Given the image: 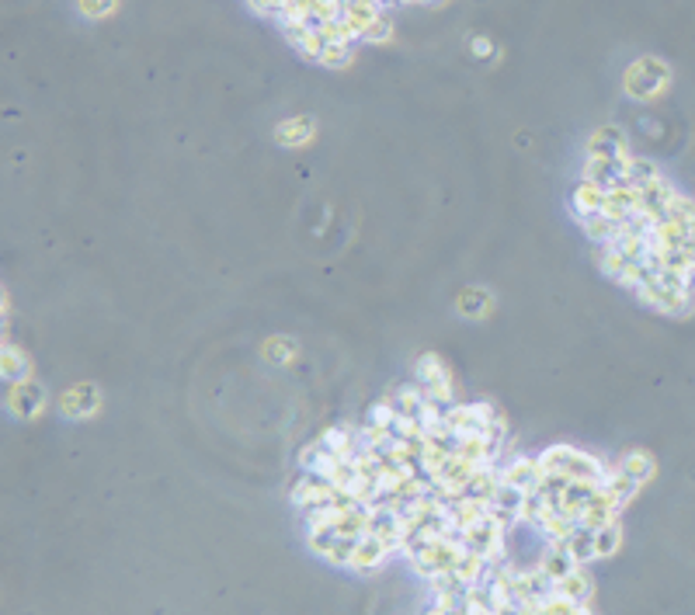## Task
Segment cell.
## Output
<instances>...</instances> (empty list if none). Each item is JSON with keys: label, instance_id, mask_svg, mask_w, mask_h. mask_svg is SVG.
<instances>
[{"label": "cell", "instance_id": "obj_1", "mask_svg": "<svg viewBox=\"0 0 695 615\" xmlns=\"http://www.w3.org/2000/svg\"><path fill=\"white\" fill-rule=\"evenodd\" d=\"M536 459H539L543 473L563 476L570 483H591V487H605L608 470H612V466H605L598 456H591L584 449H574V445H550Z\"/></svg>", "mask_w": 695, "mask_h": 615}, {"label": "cell", "instance_id": "obj_2", "mask_svg": "<svg viewBox=\"0 0 695 615\" xmlns=\"http://www.w3.org/2000/svg\"><path fill=\"white\" fill-rule=\"evenodd\" d=\"M668 77L671 73H668V66L660 59H640L626 73V91L633 97H653L668 88Z\"/></svg>", "mask_w": 695, "mask_h": 615}, {"label": "cell", "instance_id": "obj_3", "mask_svg": "<svg viewBox=\"0 0 695 615\" xmlns=\"http://www.w3.org/2000/svg\"><path fill=\"white\" fill-rule=\"evenodd\" d=\"M501 480L529 497V494H536V490L543 487L546 473H543V466H539L536 456H532V459H529V456H511L508 463H501Z\"/></svg>", "mask_w": 695, "mask_h": 615}, {"label": "cell", "instance_id": "obj_4", "mask_svg": "<svg viewBox=\"0 0 695 615\" xmlns=\"http://www.w3.org/2000/svg\"><path fill=\"white\" fill-rule=\"evenodd\" d=\"M397 550L386 542V539H379V535H362L359 542H355V550H351V567L355 573H375V570H382L390 564V557H393Z\"/></svg>", "mask_w": 695, "mask_h": 615}, {"label": "cell", "instance_id": "obj_5", "mask_svg": "<svg viewBox=\"0 0 695 615\" xmlns=\"http://www.w3.org/2000/svg\"><path fill=\"white\" fill-rule=\"evenodd\" d=\"M7 407H11V414L32 421V418H39V414L46 411V389H42L35 379H21V382H14L11 393H7Z\"/></svg>", "mask_w": 695, "mask_h": 615}, {"label": "cell", "instance_id": "obj_6", "mask_svg": "<svg viewBox=\"0 0 695 615\" xmlns=\"http://www.w3.org/2000/svg\"><path fill=\"white\" fill-rule=\"evenodd\" d=\"M605 191L608 188H602V185H595V181H584V178H581V185L570 191V209H574L577 223H584V219H591V216H602Z\"/></svg>", "mask_w": 695, "mask_h": 615}, {"label": "cell", "instance_id": "obj_7", "mask_svg": "<svg viewBox=\"0 0 695 615\" xmlns=\"http://www.w3.org/2000/svg\"><path fill=\"white\" fill-rule=\"evenodd\" d=\"M629 153H633V150H629L626 133L615 129V126H605V129H598V133L588 140V157H615V160H622V157H629Z\"/></svg>", "mask_w": 695, "mask_h": 615}, {"label": "cell", "instance_id": "obj_8", "mask_svg": "<svg viewBox=\"0 0 695 615\" xmlns=\"http://www.w3.org/2000/svg\"><path fill=\"white\" fill-rule=\"evenodd\" d=\"M0 373L7 379V386H14V382H21V379H32V362H28V355L11 341V337H4V351H0Z\"/></svg>", "mask_w": 695, "mask_h": 615}, {"label": "cell", "instance_id": "obj_9", "mask_svg": "<svg viewBox=\"0 0 695 615\" xmlns=\"http://www.w3.org/2000/svg\"><path fill=\"white\" fill-rule=\"evenodd\" d=\"M567 553L584 567V564H591V560H598V546H595V528H574L570 535H567Z\"/></svg>", "mask_w": 695, "mask_h": 615}, {"label": "cell", "instance_id": "obj_10", "mask_svg": "<svg viewBox=\"0 0 695 615\" xmlns=\"http://www.w3.org/2000/svg\"><path fill=\"white\" fill-rule=\"evenodd\" d=\"M97 389L94 386H73L70 393H63V411L70 414V418H88L97 411Z\"/></svg>", "mask_w": 695, "mask_h": 615}, {"label": "cell", "instance_id": "obj_11", "mask_svg": "<svg viewBox=\"0 0 695 615\" xmlns=\"http://www.w3.org/2000/svg\"><path fill=\"white\" fill-rule=\"evenodd\" d=\"M445 379H452L449 373V365L435 355V351H424V355H417L414 362V382L421 386H435V382H445Z\"/></svg>", "mask_w": 695, "mask_h": 615}, {"label": "cell", "instance_id": "obj_12", "mask_svg": "<svg viewBox=\"0 0 695 615\" xmlns=\"http://www.w3.org/2000/svg\"><path fill=\"white\" fill-rule=\"evenodd\" d=\"M612 466H615V470H622L626 476H633L637 483H647L650 476H653V459H650L644 449H629V452H622Z\"/></svg>", "mask_w": 695, "mask_h": 615}, {"label": "cell", "instance_id": "obj_13", "mask_svg": "<svg viewBox=\"0 0 695 615\" xmlns=\"http://www.w3.org/2000/svg\"><path fill=\"white\" fill-rule=\"evenodd\" d=\"M556 591H560L563 598L577 602V605H588V602H591V577L584 573V567H577L570 577H563V580L556 584Z\"/></svg>", "mask_w": 695, "mask_h": 615}, {"label": "cell", "instance_id": "obj_14", "mask_svg": "<svg viewBox=\"0 0 695 615\" xmlns=\"http://www.w3.org/2000/svg\"><path fill=\"white\" fill-rule=\"evenodd\" d=\"M275 136L285 142V146H303V142H310V136H313V122H310L306 115L285 119V122L275 129Z\"/></svg>", "mask_w": 695, "mask_h": 615}, {"label": "cell", "instance_id": "obj_15", "mask_svg": "<svg viewBox=\"0 0 695 615\" xmlns=\"http://www.w3.org/2000/svg\"><path fill=\"white\" fill-rule=\"evenodd\" d=\"M619 542H622V532H619V521L615 525H605L595 532V546H598V560L602 557H612L615 550H619Z\"/></svg>", "mask_w": 695, "mask_h": 615}, {"label": "cell", "instance_id": "obj_16", "mask_svg": "<svg viewBox=\"0 0 695 615\" xmlns=\"http://www.w3.org/2000/svg\"><path fill=\"white\" fill-rule=\"evenodd\" d=\"M348 59H351V46H344V42H324V52H320L317 63H324V66H348Z\"/></svg>", "mask_w": 695, "mask_h": 615}, {"label": "cell", "instance_id": "obj_17", "mask_svg": "<svg viewBox=\"0 0 695 615\" xmlns=\"http://www.w3.org/2000/svg\"><path fill=\"white\" fill-rule=\"evenodd\" d=\"M390 32H393V25H390V21H386V14H382V18H375L369 28H366L362 42H372V46H379V42H386V39H390Z\"/></svg>", "mask_w": 695, "mask_h": 615}, {"label": "cell", "instance_id": "obj_18", "mask_svg": "<svg viewBox=\"0 0 695 615\" xmlns=\"http://www.w3.org/2000/svg\"><path fill=\"white\" fill-rule=\"evenodd\" d=\"M81 7H84V14H91V18H104L108 11H115V0H81Z\"/></svg>", "mask_w": 695, "mask_h": 615}, {"label": "cell", "instance_id": "obj_19", "mask_svg": "<svg viewBox=\"0 0 695 615\" xmlns=\"http://www.w3.org/2000/svg\"><path fill=\"white\" fill-rule=\"evenodd\" d=\"M469 52H473V56H480V59H490V56H494V42H490V39H483V35H476V39L469 42Z\"/></svg>", "mask_w": 695, "mask_h": 615}]
</instances>
